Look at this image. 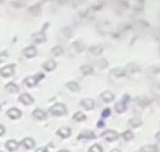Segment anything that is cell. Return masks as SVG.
<instances>
[{
	"label": "cell",
	"mask_w": 160,
	"mask_h": 152,
	"mask_svg": "<svg viewBox=\"0 0 160 152\" xmlns=\"http://www.w3.org/2000/svg\"><path fill=\"white\" fill-rule=\"evenodd\" d=\"M14 67H15L14 64H11V65H7L6 67L0 68V75L5 78L10 77L14 72Z\"/></svg>",
	"instance_id": "obj_4"
},
{
	"label": "cell",
	"mask_w": 160,
	"mask_h": 152,
	"mask_svg": "<svg viewBox=\"0 0 160 152\" xmlns=\"http://www.w3.org/2000/svg\"><path fill=\"white\" fill-rule=\"evenodd\" d=\"M44 79V74L39 73L36 76H30V77H28L27 79L24 80V84H26L27 86L29 87H32L37 84V83L39 81L40 79Z\"/></svg>",
	"instance_id": "obj_2"
},
{
	"label": "cell",
	"mask_w": 160,
	"mask_h": 152,
	"mask_svg": "<svg viewBox=\"0 0 160 152\" xmlns=\"http://www.w3.org/2000/svg\"><path fill=\"white\" fill-rule=\"evenodd\" d=\"M7 58V53L6 51L0 53V62H4V61Z\"/></svg>",
	"instance_id": "obj_32"
},
{
	"label": "cell",
	"mask_w": 160,
	"mask_h": 152,
	"mask_svg": "<svg viewBox=\"0 0 160 152\" xmlns=\"http://www.w3.org/2000/svg\"><path fill=\"white\" fill-rule=\"evenodd\" d=\"M59 152H69V151H68V150H66V149H63V150H60V151Z\"/></svg>",
	"instance_id": "obj_40"
},
{
	"label": "cell",
	"mask_w": 160,
	"mask_h": 152,
	"mask_svg": "<svg viewBox=\"0 0 160 152\" xmlns=\"http://www.w3.org/2000/svg\"><path fill=\"white\" fill-rule=\"evenodd\" d=\"M33 117L38 120H44L46 118V114L41 109H36L32 113Z\"/></svg>",
	"instance_id": "obj_16"
},
{
	"label": "cell",
	"mask_w": 160,
	"mask_h": 152,
	"mask_svg": "<svg viewBox=\"0 0 160 152\" xmlns=\"http://www.w3.org/2000/svg\"><path fill=\"white\" fill-rule=\"evenodd\" d=\"M102 137L104 138L106 141H112L118 138V134L116 131H114V130H108V131L103 133L102 134Z\"/></svg>",
	"instance_id": "obj_3"
},
{
	"label": "cell",
	"mask_w": 160,
	"mask_h": 152,
	"mask_svg": "<svg viewBox=\"0 0 160 152\" xmlns=\"http://www.w3.org/2000/svg\"><path fill=\"white\" fill-rule=\"evenodd\" d=\"M49 111H50L52 115L58 116V117L63 116V115H65V114L67 113L66 107H65V105L62 104V103H56V104H54L53 106H52V107L50 108Z\"/></svg>",
	"instance_id": "obj_1"
},
{
	"label": "cell",
	"mask_w": 160,
	"mask_h": 152,
	"mask_svg": "<svg viewBox=\"0 0 160 152\" xmlns=\"http://www.w3.org/2000/svg\"><path fill=\"white\" fill-rule=\"evenodd\" d=\"M115 109H116V111L118 113H122L124 112V111H126V105L123 102V101H121V102H118L116 105H115Z\"/></svg>",
	"instance_id": "obj_24"
},
{
	"label": "cell",
	"mask_w": 160,
	"mask_h": 152,
	"mask_svg": "<svg viewBox=\"0 0 160 152\" xmlns=\"http://www.w3.org/2000/svg\"><path fill=\"white\" fill-rule=\"evenodd\" d=\"M86 118V115H84L81 111L75 113L74 116H73V119H74L75 121H77V122H82V121H84Z\"/></svg>",
	"instance_id": "obj_25"
},
{
	"label": "cell",
	"mask_w": 160,
	"mask_h": 152,
	"mask_svg": "<svg viewBox=\"0 0 160 152\" xmlns=\"http://www.w3.org/2000/svg\"><path fill=\"white\" fill-rule=\"evenodd\" d=\"M22 53L23 55L27 58H33L37 54V50L34 46H29V47H27L22 51Z\"/></svg>",
	"instance_id": "obj_6"
},
{
	"label": "cell",
	"mask_w": 160,
	"mask_h": 152,
	"mask_svg": "<svg viewBox=\"0 0 160 152\" xmlns=\"http://www.w3.org/2000/svg\"><path fill=\"white\" fill-rule=\"evenodd\" d=\"M32 38H33V41L37 44H39V43H42L46 40V36L43 32H39V33H36L32 36Z\"/></svg>",
	"instance_id": "obj_14"
},
{
	"label": "cell",
	"mask_w": 160,
	"mask_h": 152,
	"mask_svg": "<svg viewBox=\"0 0 160 152\" xmlns=\"http://www.w3.org/2000/svg\"><path fill=\"white\" fill-rule=\"evenodd\" d=\"M156 139L160 142V131L158 133V134H156Z\"/></svg>",
	"instance_id": "obj_38"
},
{
	"label": "cell",
	"mask_w": 160,
	"mask_h": 152,
	"mask_svg": "<svg viewBox=\"0 0 160 152\" xmlns=\"http://www.w3.org/2000/svg\"><path fill=\"white\" fill-rule=\"evenodd\" d=\"M99 66L102 68H103L107 67L108 66V62H107V61L106 60H101L100 62H99Z\"/></svg>",
	"instance_id": "obj_33"
},
{
	"label": "cell",
	"mask_w": 160,
	"mask_h": 152,
	"mask_svg": "<svg viewBox=\"0 0 160 152\" xmlns=\"http://www.w3.org/2000/svg\"><path fill=\"white\" fill-rule=\"evenodd\" d=\"M89 152H103V151H102V147L100 146V145L95 144V145H93V146L91 147V149H89Z\"/></svg>",
	"instance_id": "obj_31"
},
{
	"label": "cell",
	"mask_w": 160,
	"mask_h": 152,
	"mask_svg": "<svg viewBox=\"0 0 160 152\" xmlns=\"http://www.w3.org/2000/svg\"><path fill=\"white\" fill-rule=\"evenodd\" d=\"M71 49H73L76 53H81L85 49V47H84V45H83L82 43L76 42V43H74L73 45H71Z\"/></svg>",
	"instance_id": "obj_22"
},
{
	"label": "cell",
	"mask_w": 160,
	"mask_h": 152,
	"mask_svg": "<svg viewBox=\"0 0 160 152\" xmlns=\"http://www.w3.org/2000/svg\"><path fill=\"white\" fill-rule=\"evenodd\" d=\"M109 115H110V109H104V110H103V112H102L103 117L107 118V117H109Z\"/></svg>",
	"instance_id": "obj_34"
},
{
	"label": "cell",
	"mask_w": 160,
	"mask_h": 152,
	"mask_svg": "<svg viewBox=\"0 0 160 152\" xmlns=\"http://www.w3.org/2000/svg\"><path fill=\"white\" fill-rule=\"evenodd\" d=\"M36 152H48L47 151V149H45V148H41V149H37Z\"/></svg>",
	"instance_id": "obj_37"
},
{
	"label": "cell",
	"mask_w": 160,
	"mask_h": 152,
	"mask_svg": "<svg viewBox=\"0 0 160 152\" xmlns=\"http://www.w3.org/2000/svg\"><path fill=\"white\" fill-rule=\"evenodd\" d=\"M111 74H113L115 75L116 77H123V76H125V70H123V69H120V68H115L114 70H112L111 71Z\"/></svg>",
	"instance_id": "obj_28"
},
{
	"label": "cell",
	"mask_w": 160,
	"mask_h": 152,
	"mask_svg": "<svg viewBox=\"0 0 160 152\" xmlns=\"http://www.w3.org/2000/svg\"><path fill=\"white\" fill-rule=\"evenodd\" d=\"M55 67H56V63L53 61H48V62H45L43 65V68L47 71H52L53 68H55Z\"/></svg>",
	"instance_id": "obj_21"
},
{
	"label": "cell",
	"mask_w": 160,
	"mask_h": 152,
	"mask_svg": "<svg viewBox=\"0 0 160 152\" xmlns=\"http://www.w3.org/2000/svg\"><path fill=\"white\" fill-rule=\"evenodd\" d=\"M67 87L69 88V90H71L72 92H78L79 91V86L78 84L75 82H69L67 84Z\"/></svg>",
	"instance_id": "obj_26"
},
{
	"label": "cell",
	"mask_w": 160,
	"mask_h": 152,
	"mask_svg": "<svg viewBox=\"0 0 160 152\" xmlns=\"http://www.w3.org/2000/svg\"><path fill=\"white\" fill-rule=\"evenodd\" d=\"M128 124H130L131 126H132V127L136 128V127L141 126V125H142V120H141L140 118H131V119L129 120Z\"/></svg>",
	"instance_id": "obj_20"
},
{
	"label": "cell",
	"mask_w": 160,
	"mask_h": 152,
	"mask_svg": "<svg viewBox=\"0 0 160 152\" xmlns=\"http://www.w3.org/2000/svg\"><path fill=\"white\" fill-rule=\"evenodd\" d=\"M52 53L55 56H59V55H61V54L62 53L63 50L62 47L56 46V47H53V48L52 49Z\"/></svg>",
	"instance_id": "obj_29"
},
{
	"label": "cell",
	"mask_w": 160,
	"mask_h": 152,
	"mask_svg": "<svg viewBox=\"0 0 160 152\" xmlns=\"http://www.w3.org/2000/svg\"><path fill=\"white\" fill-rule=\"evenodd\" d=\"M19 144L17 143V141L14 140H10L6 143V148L9 150V151H15L18 149Z\"/></svg>",
	"instance_id": "obj_12"
},
{
	"label": "cell",
	"mask_w": 160,
	"mask_h": 152,
	"mask_svg": "<svg viewBox=\"0 0 160 152\" xmlns=\"http://www.w3.org/2000/svg\"><path fill=\"white\" fill-rule=\"evenodd\" d=\"M98 29L101 33H107L109 30V24L106 21H102L98 25Z\"/></svg>",
	"instance_id": "obj_10"
},
{
	"label": "cell",
	"mask_w": 160,
	"mask_h": 152,
	"mask_svg": "<svg viewBox=\"0 0 160 152\" xmlns=\"http://www.w3.org/2000/svg\"><path fill=\"white\" fill-rule=\"evenodd\" d=\"M94 139L95 138V134L93 132H91V131H85V132H82L79 134V136L78 137V139L80 140V139Z\"/></svg>",
	"instance_id": "obj_13"
},
{
	"label": "cell",
	"mask_w": 160,
	"mask_h": 152,
	"mask_svg": "<svg viewBox=\"0 0 160 152\" xmlns=\"http://www.w3.org/2000/svg\"><path fill=\"white\" fill-rule=\"evenodd\" d=\"M81 106L84 107L86 110H91L94 108V101L91 99H85L80 102Z\"/></svg>",
	"instance_id": "obj_9"
},
{
	"label": "cell",
	"mask_w": 160,
	"mask_h": 152,
	"mask_svg": "<svg viewBox=\"0 0 160 152\" xmlns=\"http://www.w3.org/2000/svg\"><path fill=\"white\" fill-rule=\"evenodd\" d=\"M57 134L63 139L68 138L71 135V129L69 127H62L57 131Z\"/></svg>",
	"instance_id": "obj_8"
},
{
	"label": "cell",
	"mask_w": 160,
	"mask_h": 152,
	"mask_svg": "<svg viewBox=\"0 0 160 152\" xmlns=\"http://www.w3.org/2000/svg\"><path fill=\"white\" fill-rule=\"evenodd\" d=\"M81 70H82V72L85 75H89V74H91L93 71V68L91 66H89V65H84V66L81 67Z\"/></svg>",
	"instance_id": "obj_27"
},
{
	"label": "cell",
	"mask_w": 160,
	"mask_h": 152,
	"mask_svg": "<svg viewBox=\"0 0 160 152\" xmlns=\"http://www.w3.org/2000/svg\"><path fill=\"white\" fill-rule=\"evenodd\" d=\"M12 4L15 6V7H17V8H19V7H22L23 6L22 3H21V2H18V1H13V2H12Z\"/></svg>",
	"instance_id": "obj_35"
},
{
	"label": "cell",
	"mask_w": 160,
	"mask_h": 152,
	"mask_svg": "<svg viewBox=\"0 0 160 152\" xmlns=\"http://www.w3.org/2000/svg\"><path fill=\"white\" fill-rule=\"evenodd\" d=\"M29 13H31L32 15H34V16H38L40 15V13H41V8H40V5H36V6H31V7H29Z\"/></svg>",
	"instance_id": "obj_17"
},
{
	"label": "cell",
	"mask_w": 160,
	"mask_h": 152,
	"mask_svg": "<svg viewBox=\"0 0 160 152\" xmlns=\"http://www.w3.org/2000/svg\"><path fill=\"white\" fill-rule=\"evenodd\" d=\"M21 145H22L25 149H30L35 146V141L31 139V138H25L22 142Z\"/></svg>",
	"instance_id": "obj_11"
},
{
	"label": "cell",
	"mask_w": 160,
	"mask_h": 152,
	"mask_svg": "<svg viewBox=\"0 0 160 152\" xmlns=\"http://www.w3.org/2000/svg\"><path fill=\"white\" fill-rule=\"evenodd\" d=\"M19 101H21L24 105H29V104H31V103L34 102V99L29 95V94H22V95L20 96Z\"/></svg>",
	"instance_id": "obj_7"
},
{
	"label": "cell",
	"mask_w": 160,
	"mask_h": 152,
	"mask_svg": "<svg viewBox=\"0 0 160 152\" xmlns=\"http://www.w3.org/2000/svg\"><path fill=\"white\" fill-rule=\"evenodd\" d=\"M122 136H123V138L126 141H130V140H132L133 138V134H132V133L131 131H126V132H125L122 134Z\"/></svg>",
	"instance_id": "obj_30"
},
{
	"label": "cell",
	"mask_w": 160,
	"mask_h": 152,
	"mask_svg": "<svg viewBox=\"0 0 160 152\" xmlns=\"http://www.w3.org/2000/svg\"><path fill=\"white\" fill-rule=\"evenodd\" d=\"M101 98L103 101L105 102H109L114 99V94H111L109 91H106V92H103L102 94H101Z\"/></svg>",
	"instance_id": "obj_15"
},
{
	"label": "cell",
	"mask_w": 160,
	"mask_h": 152,
	"mask_svg": "<svg viewBox=\"0 0 160 152\" xmlns=\"http://www.w3.org/2000/svg\"><path fill=\"white\" fill-rule=\"evenodd\" d=\"M4 134H5V128L0 124V136H2Z\"/></svg>",
	"instance_id": "obj_36"
},
{
	"label": "cell",
	"mask_w": 160,
	"mask_h": 152,
	"mask_svg": "<svg viewBox=\"0 0 160 152\" xmlns=\"http://www.w3.org/2000/svg\"><path fill=\"white\" fill-rule=\"evenodd\" d=\"M0 109H1V106H0Z\"/></svg>",
	"instance_id": "obj_41"
},
{
	"label": "cell",
	"mask_w": 160,
	"mask_h": 152,
	"mask_svg": "<svg viewBox=\"0 0 160 152\" xmlns=\"http://www.w3.org/2000/svg\"><path fill=\"white\" fill-rule=\"evenodd\" d=\"M110 152H121V151H120L119 149H112V150H111Z\"/></svg>",
	"instance_id": "obj_39"
},
{
	"label": "cell",
	"mask_w": 160,
	"mask_h": 152,
	"mask_svg": "<svg viewBox=\"0 0 160 152\" xmlns=\"http://www.w3.org/2000/svg\"><path fill=\"white\" fill-rule=\"evenodd\" d=\"M103 47L102 45H97V46H92L89 48V52L92 53L93 55H99L102 53Z\"/></svg>",
	"instance_id": "obj_19"
},
{
	"label": "cell",
	"mask_w": 160,
	"mask_h": 152,
	"mask_svg": "<svg viewBox=\"0 0 160 152\" xmlns=\"http://www.w3.org/2000/svg\"><path fill=\"white\" fill-rule=\"evenodd\" d=\"M141 152H158V149L155 145H148V146L142 147Z\"/></svg>",
	"instance_id": "obj_23"
},
{
	"label": "cell",
	"mask_w": 160,
	"mask_h": 152,
	"mask_svg": "<svg viewBox=\"0 0 160 152\" xmlns=\"http://www.w3.org/2000/svg\"><path fill=\"white\" fill-rule=\"evenodd\" d=\"M6 115L10 118H12V119H17V118H21L22 112L18 109H16V108H12V109H10L6 112Z\"/></svg>",
	"instance_id": "obj_5"
},
{
	"label": "cell",
	"mask_w": 160,
	"mask_h": 152,
	"mask_svg": "<svg viewBox=\"0 0 160 152\" xmlns=\"http://www.w3.org/2000/svg\"><path fill=\"white\" fill-rule=\"evenodd\" d=\"M5 88L10 94H15V93H17L18 91H19V87L15 84H13V83H8L6 85Z\"/></svg>",
	"instance_id": "obj_18"
}]
</instances>
